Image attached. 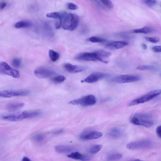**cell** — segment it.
<instances>
[{
	"mask_svg": "<svg viewBox=\"0 0 161 161\" xmlns=\"http://www.w3.org/2000/svg\"><path fill=\"white\" fill-rule=\"evenodd\" d=\"M67 14L65 12H55L47 13L46 16L48 18L63 20Z\"/></svg>",
	"mask_w": 161,
	"mask_h": 161,
	"instance_id": "cell-19",
	"label": "cell"
},
{
	"mask_svg": "<svg viewBox=\"0 0 161 161\" xmlns=\"http://www.w3.org/2000/svg\"><path fill=\"white\" fill-rule=\"evenodd\" d=\"M22 63V60L19 58H14L12 61L13 65L16 68L20 67Z\"/></svg>",
	"mask_w": 161,
	"mask_h": 161,
	"instance_id": "cell-31",
	"label": "cell"
},
{
	"mask_svg": "<svg viewBox=\"0 0 161 161\" xmlns=\"http://www.w3.org/2000/svg\"><path fill=\"white\" fill-rule=\"evenodd\" d=\"M68 157L76 160L81 161H88L91 159L90 157L82 154L78 152H73L69 154Z\"/></svg>",
	"mask_w": 161,
	"mask_h": 161,
	"instance_id": "cell-15",
	"label": "cell"
},
{
	"mask_svg": "<svg viewBox=\"0 0 161 161\" xmlns=\"http://www.w3.org/2000/svg\"><path fill=\"white\" fill-rule=\"evenodd\" d=\"M122 154L116 153L110 155L108 157L107 159L109 161H115L122 158Z\"/></svg>",
	"mask_w": 161,
	"mask_h": 161,
	"instance_id": "cell-27",
	"label": "cell"
},
{
	"mask_svg": "<svg viewBox=\"0 0 161 161\" xmlns=\"http://www.w3.org/2000/svg\"><path fill=\"white\" fill-rule=\"evenodd\" d=\"M87 40L90 42L97 43H102L106 41V40L101 38L93 36L89 38Z\"/></svg>",
	"mask_w": 161,
	"mask_h": 161,
	"instance_id": "cell-26",
	"label": "cell"
},
{
	"mask_svg": "<svg viewBox=\"0 0 161 161\" xmlns=\"http://www.w3.org/2000/svg\"><path fill=\"white\" fill-rule=\"evenodd\" d=\"M153 29L151 27H145L142 28L137 29L134 30V32L135 33L148 34L152 33Z\"/></svg>",
	"mask_w": 161,
	"mask_h": 161,
	"instance_id": "cell-22",
	"label": "cell"
},
{
	"mask_svg": "<svg viewBox=\"0 0 161 161\" xmlns=\"http://www.w3.org/2000/svg\"><path fill=\"white\" fill-rule=\"evenodd\" d=\"M153 51L156 53L161 52V46H155L152 48Z\"/></svg>",
	"mask_w": 161,
	"mask_h": 161,
	"instance_id": "cell-36",
	"label": "cell"
},
{
	"mask_svg": "<svg viewBox=\"0 0 161 161\" xmlns=\"http://www.w3.org/2000/svg\"><path fill=\"white\" fill-rule=\"evenodd\" d=\"M6 5V4L5 2H1L0 3V8L1 9H2L5 8Z\"/></svg>",
	"mask_w": 161,
	"mask_h": 161,
	"instance_id": "cell-39",
	"label": "cell"
},
{
	"mask_svg": "<svg viewBox=\"0 0 161 161\" xmlns=\"http://www.w3.org/2000/svg\"><path fill=\"white\" fill-rule=\"evenodd\" d=\"M72 148L70 147L65 146L59 145L56 147V150L60 153L67 152H70Z\"/></svg>",
	"mask_w": 161,
	"mask_h": 161,
	"instance_id": "cell-24",
	"label": "cell"
},
{
	"mask_svg": "<svg viewBox=\"0 0 161 161\" xmlns=\"http://www.w3.org/2000/svg\"><path fill=\"white\" fill-rule=\"evenodd\" d=\"M64 67L67 71L72 73L82 72L87 68L86 66L74 65L69 63L64 64Z\"/></svg>",
	"mask_w": 161,
	"mask_h": 161,
	"instance_id": "cell-14",
	"label": "cell"
},
{
	"mask_svg": "<svg viewBox=\"0 0 161 161\" xmlns=\"http://www.w3.org/2000/svg\"><path fill=\"white\" fill-rule=\"evenodd\" d=\"M44 139V136L41 134H39L34 137V139L38 142L41 141Z\"/></svg>",
	"mask_w": 161,
	"mask_h": 161,
	"instance_id": "cell-35",
	"label": "cell"
},
{
	"mask_svg": "<svg viewBox=\"0 0 161 161\" xmlns=\"http://www.w3.org/2000/svg\"><path fill=\"white\" fill-rule=\"evenodd\" d=\"M141 77L138 76L130 75H120L113 78L112 80L113 82L119 84L132 83L139 81Z\"/></svg>",
	"mask_w": 161,
	"mask_h": 161,
	"instance_id": "cell-6",
	"label": "cell"
},
{
	"mask_svg": "<svg viewBox=\"0 0 161 161\" xmlns=\"http://www.w3.org/2000/svg\"><path fill=\"white\" fill-rule=\"evenodd\" d=\"M123 134L122 130L118 127H115L111 129L108 135L111 138L116 139L121 137Z\"/></svg>",
	"mask_w": 161,
	"mask_h": 161,
	"instance_id": "cell-18",
	"label": "cell"
},
{
	"mask_svg": "<svg viewBox=\"0 0 161 161\" xmlns=\"http://www.w3.org/2000/svg\"><path fill=\"white\" fill-rule=\"evenodd\" d=\"M152 141L149 140H143L131 142L126 145L127 148L129 150H134L149 148L152 146Z\"/></svg>",
	"mask_w": 161,
	"mask_h": 161,
	"instance_id": "cell-5",
	"label": "cell"
},
{
	"mask_svg": "<svg viewBox=\"0 0 161 161\" xmlns=\"http://www.w3.org/2000/svg\"><path fill=\"white\" fill-rule=\"evenodd\" d=\"M161 94V89L155 90L151 91L139 98L133 100L129 104V106H132L147 102Z\"/></svg>",
	"mask_w": 161,
	"mask_h": 161,
	"instance_id": "cell-3",
	"label": "cell"
},
{
	"mask_svg": "<svg viewBox=\"0 0 161 161\" xmlns=\"http://www.w3.org/2000/svg\"><path fill=\"white\" fill-rule=\"evenodd\" d=\"M100 59V62L105 63H108L106 59L108 58L112 54L110 53L102 50H97L95 52Z\"/></svg>",
	"mask_w": 161,
	"mask_h": 161,
	"instance_id": "cell-17",
	"label": "cell"
},
{
	"mask_svg": "<svg viewBox=\"0 0 161 161\" xmlns=\"http://www.w3.org/2000/svg\"><path fill=\"white\" fill-rule=\"evenodd\" d=\"M28 90H5L0 92V96L3 98H9L13 97L24 96L30 94Z\"/></svg>",
	"mask_w": 161,
	"mask_h": 161,
	"instance_id": "cell-7",
	"label": "cell"
},
{
	"mask_svg": "<svg viewBox=\"0 0 161 161\" xmlns=\"http://www.w3.org/2000/svg\"><path fill=\"white\" fill-rule=\"evenodd\" d=\"M128 43L123 41H115L108 43L107 48L111 49H117L123 48L128 45Z\"/></svg>",
	"mask_w": 161,
	"mask_h": 161,
	"instance_id": "cell-16",
	"label": "cell"
},
{
	"mask_svg": "<svg viewBox=\"0 0 161 161\" xmlns=\"http://www.w3.org/2000/svg\"><path fill=\"white\" fill-rule=\"evenodd\" d=\"M97 102L96 97L92 95H89L77 99L71 100L69 104L73 105H80L83 106H92Z\"/></svg>",
	"mask_w": 161,
	"mask_h": 161,
	"instance_id": "cell-4",
	"label": "cell"
},
{
	"mask_svg": "<svg viewBox=\"0 0 161 161\" xmlns=\"http://www.w3.org/2000/svg\"><path fill=\"white\" fill-rule=\"evenodd\" d=\"M108 75L105 73L95 72L91 74L83 80H81L82 83H94L98 80L106 77Z\"/></svg>",
	"mask_w": 161,
	"mask_h": 161,
	"instance_id": "cell-12",
	"label": "cell"
},
{
	"mask_svg": "<svg viewBox=\"0 0 161 161\" xmlns=\"http://www.w3.org/2000/svg\"><path fill=\"white\" fill-rule=\"evenodd\" d=\"M156 133L158 136L161 138V126L158 127L156 129Z\"/></svg>",
	"mask_w": 161,
	"mask_h": 161,
	"instance_id": "cell-38",
	"label": "cell"
},
{
	"mask_svg": "<svg viewBox=\"0 0 161 161\" xmlns=\"http://www.w3.org/2000/svg\"><path fill=\"white\" fill-rule=\"evenodd\" d=\"M144 2L146 5L149 7L154 6L156 3V2L154 0H148V1H144Z\"/></svg>",
	"mask_w": 161,
	"mask_h": 161,
	"instance_id": "cell-33",
	"label": "cell"
},
{
	"mask_svg": "<svg viewBox=\"0 0 161 161\" xmlns=\"http://www.w3.org/2000/svg\"><path fill=\"white\" fill-rule=\"evenodd\" d=\"M67 7L69 9L72 10H76L78 8V7L77 5L71 3H68Z\"/></svg>",
	"mask_w": 161,
	"mask_h": 161,
	"instance_id": "cell-34",
	"label": "cell"
},
{
	"mask_svg": "<svg viewBox=\"0 0 161 161\" xmlns=\"http://www.w3.org/2000/svg\"><path fill=\"white\" fill-rule=\"evenodd\" d=\"M63 28L66 30L73 31L77 27L79 22L78 16L72 13H67L62 20Z\"/></svg>",
	"mask_w": 161,
	"mask_h": 161,
	"instance_id": "cell-2",
	"label": "cell"
},
{
	"mask_svg": "<svg viewBox=\"0 0 161 161\" xmlns=\"http://www.w3.org/2000/svg\"><path fill=\"white\" fill-rule=\"evenodd\" d=\"M25 105L23 103H11L7 104L6 109L9 111H14L23 107Z\"/></svg>",
	"mask_w": 161,
	"mask_h": 161,
	"instance_id": "cell-21",
	"label": "cell"
},
{
	"mask_svg": "<svg viewBox=\"0 0 161 161\" xmlns=\"http://www.w3.org/2000/svg\"><path fill=\"white\" fill-rule=\"evenodd\" d=\"M103 136L102 133L95 131H89L82 133L80 136V138L84 140L97 139L102 137Z\"/></svg>",
	"mask_w": 161,
	"mask_h": 161,
	"instance_id": "cell-13",
	"label": "cell"
},
{
	"mask_svg": "<svg viewBox=\"0 0 161 161\" xmlns=\"http://www.w3.org/2000/svg\"><path fill=\"white\" fill-rule=\"evenodd\" d=\"M142 47L145 49H146L147 48V47L146 45H145V44H143L142 45Z\"/></svg>",
	"mask_w": 161,
	"mask_h": 161,
	"instance_id": "cell-41",
	"label": "cell"
},
{
	"mask_svg": "<svg viewBox=\"0 0 161 161\" xmlns=\"http://www.w3.org/2000/svg\"><path fill=\"white\" fill-rule=\"evenodd\" d=\"M137 69L138 70H156L157 69L155 67L150 65H141L137 67Z\"/></svg>",
	"mask_w": 161,
	"mask_h": 161,
	"instance_id": "cell-28",
	"label": "cell"
},
{
	"mask_svg": "<svg viewBox=\"0 0 161 161\" xmlns=\"http://www.w3.org/2000/svg\"><path fill=\"white\" fill-rule=\"evenodd\" d=\"M102 148V145H96L91 147L89 151L90 153L92 154H96L99 152Z\"/></svg>",
	"mask_w": 161,
	"mask_h": 161,
	"instance_id": "cell-25",
	"label": "cell"
},
{
	"mask_svg": "<svg viewBox=\"0 0 161 161\" xmlns=\"http://www.w3.org/2000/svg\"><path fill=\"white\" fill-rule=\"evenodd\" d=\"M29 112L25 111L21 113L9 114L2 117L5 120L12 122H18L24 119L30 118Z\"/></svg>",
	"mask_w": 161,
	"mask_h": 161,
	"instance_id": "cell-9",
	"label": "cell"
},
{
	"mask_svg": "<svg viewBox=\"0 0 161 161\" xmlns=\"http://www.w3.org/2000/svg\"><path fill=\"white\" fill-rule=\"evenodd\" d=\"M75 59L80 61L86 62L100 61V59L96 53L84 52L77 55Z\"/></svg>",
	"mask_w": 161,
	"mask_h": 161,
	"instance_id": "cell-10",
	"label": "cell"
},
{
	"mask_svg": "<svg viewBox=\"0 0 161 161\" xmlns=\"http://www.w3.org/2000/svg\"><path fill=\"white\" fill-rule=\"evenodd\" d=\"M146 39L148 41L153 43H156L159 41V39L157 37H147Z\"/></svg>",
	"mask_w": 161,
	"mask_h": 161,
	"instance_id": "cell-32",
	"label": "cell"
},
{
	"mask_svg": "<svg viewBox=\"0 0 161 161\" xmlns=\"http://www.w3.org/2000/svg\"><path fill=\"white\" fill-rule=\"evenodd\" d=\"M48 55L50 59L54 62L57 61L60 57L59 53L52 49L49 50Z\"/></svg>",
	"mask_w": 161,
	"mask_h": 161,
	"instance_id": "cell-23",
	"label": "cell"
},
{
	"mask_svg": "<svg viewBox=\"0 0 161 161\" xmlns=\"http://www.w3.org/2000/svg\"><path fill=\"white\" fill-rule=\"evenodd\" d=\"M33 26V23L31 22L27 21H20L16 23L15 27L17 28H22L31 27Z\"/></svg>",
	"mask_w": 161,
	"mask_h": 161,
	"instance_id": "cell-20",
	"label": "cell"
},
{
	"mask_svg": "<svg viewBox=\"0 0 161 161\" xmlns=\"http://www.w3.org/2000/svg\"><path fill=\"white\" fill-rule=\"evenodd\" d=\"M0 73L15 78H18L20 77L18 70L12 68L5 62H2L0 64Z\"/></svg>",
	"mask_w": 161,
	"mask_h": 161,
	"instance_id": "cell-8",
	"label": "cell"
},
{
	"mask_svg": "<svg viewBox=\"0 0 161 161\" xmlns=\"http://www.w3.org/2000/svg\"><path fill=\"white\" fill-rule=\"evenodd\" d=\"M56 74V72L53 70L44 67H39L34 71L35 75L40 79L47 78Z\"/></svg>",
	"mask_w": 161,
	"mask_h": 161,
	"instance_id": "cell-11",
	"label": "cell"
},
{
	"mask_svg": "<svg viewBox=\"0 0 161 161\" xmlns=\"http://www.w3.org/2000/svg\"><path fill=\"white\" fill-rule=\"evenodd\" d=\"M62 20H58L55 23V27L57 29H59L62 25Z\"/></svg>",
	"mask_w": 161,
	"mask_h": 161,
	"instance_id": "cell-37",
	"label": "cell"
},
{
	"mask_svg": "<svg viewBox=\"0 0 161 161\" xmlns=\"http://www.w3.org/2000/svg\"><path fill=\"white\" fill-rule=\"evenodd\" d=\"M99 2L101 4L108 9H112L114 7V5L112 2L109 0H104V1H100Z\"/></svg>",
	"mask_w": 161,
	"mask_h": 161,
	"instance_id": "cell-29",
	"label": "cell"
},
{
	"mask_svg": "<svg viewBox=\"0 0 161 161\" xmlns=\"http://www.w3.org/2000/svg\"><path fill=\"white\" fill-rule=\"evenodd\" d=\"M66 79L65 77L63 76L59 75L54 77L53 80V81L56 84L61 83Z\"/></svg>",
	"mask_w": 161,
	"mask_h": 161,
	"instance_id": "cell-30",
	"label": "cell"
},
{
	"mask_svg": "<svg viewBox=\"0 0 161 161\" xmlns=\"http://www.w3.org/2000/svg\"><path fill=\"white\" fill-rule=\"evenodd\" d=\"M133 161H144L141 160L139 159H137L134 160Z\"/></svg>",
	"mask_w": 161,
	"mask_h": 161,
	"instance_id": "cell-42",
	"label": "cell"
},
{
	"mask_svg": "<svg viewBox=\"0 0 161 161\" xmlns=\"http://www.w3.org/2000/svg\"><path fill=\"white\" fill-rule=\"evenodd\" d=\"M22 161H32L28 157L25 156L22 159Z\"/></svg>",
	"mask_w": 161,
	"mask_h": 161,
	"instance_id": "cell-40",
	"label": "cell"
},
{
	"mask_svg": "<svg viewBox=\"0 0 161 161\" xmlns=\"http://www.w3.org/2000/svg\"><path fill=\"white\" fill-rule=\"evenodd\" d=\"M151 116L146 113H138L133 116L130 119V121L133 124L149 127L152 126L154 123L150 119Z\"/></svg>",
	"mask_w": 161,
	"mask_h": 161,
	"instance_id": "cell-1",
	"label": "cell"
}]
</instances>
